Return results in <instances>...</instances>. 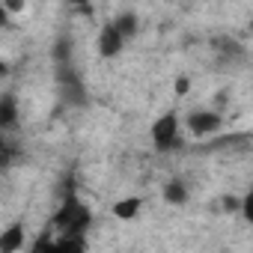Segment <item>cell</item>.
<instances>
[{
  "label": "cell",
  "instance_id": "cell-3",
  "mask_svg": "<svg viewBox=\"0 0 253 253\" xmlns=\"http://www.w3.org/2000/svg\"><path fill=\"white\" fill-rule=\"evenodd\" d=\"M98 54L104 57V60H113V57H119L122 54V48H125V36L116 30V24L113 21H107V24H101V30H98Z\"/></svg>",
  "mask_w": 253,
  "mask_h": 253
},
{
  "label": "cell",
  "instance_id": "cell-9",
  "mask_svg": "<svg viewBox=\"0 0 253 253\" xmlns=\"http://www.w3.org/2000/svg\"><path fill=\"white\" fill-rule=\"evenodd\" d=\"M164 200H167L170 206H182V203L188 200V191H185V185H182L179 179L167 182V185H164Z\"/></svg>",
  "mask_w": 253,
  "mask_h": 253
},
{
  "label": "cell",
  "instance_id": "cell-7",
  "mask_svg": "<svg viewBox=\"0 0 253 253\" xmlns=\"http://www.w3.org/2000/svg\"><path fill=\"white\" fill-rule=\"evenodd\" d=\"M0 125H3L6 131H12L15 125H18V104L12 95H3L0 98Z\"/></svg>",
  "mask_w": 253,
  "mask_h": 253
},
{
  "label": "cell",
  "instance_id": "cell-2",
  "mask_svg": "<svg viewBox=\"0 0 253 253\" xmlns=\"http://www.w3.org/2000/svg\"><path fill=\"white\" fill-rule=\"evenodd\" d=\"M152 143H155V149L158 152H164V149H173L176 143H179V116L176 113H164V116H158L155 122H152Z\"/></svg>",
  "mask_w": 253,
  "mask_h": 253
},
{
  "label": "cell",
  "instance_id": "cell-4",
  "mask_svg": "<svg viewBox=\"0 0 253 253\" xmlns=\"http://www.w3.org/2000/svg\"><path fill=\"white\" fill-rule=\"evenodd\" d=\"M188 131L197 134V137H206V134H214L220 128V113L217 110H194L188 113Z\"/></svg>",
  "mask_w": 253,
  "mask_h": 253
},
{
  "label": "cell",
  "instance_id": "cell-11",
  "mask_svg": "<svg viewBox=\"0 0 253 253\" xmlns=\"http://www.w3.org/2000/svg\"><path fill=\"white\" fill-rule=\"evenodd\" d=\"M30 253H60V250H57V241H51L48 235H39V238L33 241Z\"/></svg>",
  "mask_w": 253,
  "mask_h": 253
},
{
  "label": "cell",
  "instance_id": "cell-5",
  "mask_svg": "<svg viewBox=\"0 0 253 253\" xmlns=\"http://www.w3.org/2000/svg\"><path fill=\"white\" fill-rule=\"evenodd\" d=\"M24 247V223L15 220L3 229V235H0V253H18Z\"/></svg>",
  "mask_w": 253,
  "mask_h": 253
},
{
  "label": "cell",
  "instance_id": "cell-14",
  "mask_svg": "<svg viewBox=\"0 0 253 253\" xmlns=\"http://www.w3.org/2000/svg\"><path fill=\"white\" fill-rule=\"evenodd\" d=\"M223 209L226 211H241V200L238 197H223Z\"/></svg>",
  "mask_w": 253,
  "mask_h": 253
},
{
  "label": "cell",
  "instance_id": "cell-1",
  "mask_svg": "<svg viewBox=\"0 0 253 253\" xmlns=\"http://www.w3.org/2000/svg\"><path fill=\"white\" fill-rule=\"evenodd\" d=\"M89 223H92L89 209H86L75 194H66L63 206H60L57 214H54V226H60L63 235H81V238H84V232H86Z\"/></svg>",
  "mask_w": 253,
  "mask_h": 253
},
{
  "label": "cell",
  "instance_id": "cell-13",
  "mask_svg": "<svg viewBox=\"0 0 253 253\" xmlns=\"http://www.w3.org/2000/svg\"><path fill=\"white\" fill-rule=\"evenodd\" d=\"M191 89V78L188 75H182V78H176V95H185Z\"/></svg>",
  "mask_w": 253,
  "mask_h": 253
},
{
  "label": "cell",
  "instance_id": "cell-12",
  "mask_svg": "<svg viewBox=\"0 0 253 253\" xmlns=\"http://www.w3.org/2000/svg\"><path fill=\"white\" fill-rule=\"evenodd\" d=\"M241 214L253 223V188H250V191L244 194V200H241Z\"/></svg>",
  "mask_w": 253,
  "mask_h": 253
},
{
  "label": "cell",
  "instance_id": "cell-6",
  "mask_svg": "<svg viewBox=\"0 0 253 253\" xmlns=\"http://www.w3.org/2000/svg\"><path fill=\"white\" fill-rule=\"evenodd\" d=\"M140 209H143V200H140V197H125V200L113 203V214H116L119 220H131V217H137Z\"/></svg>",
  "mask_w": 253,
  "mask_h": 253
},
{
  "label": "cell",
  "instance_id": "cell-8",
  "mask_svg": "<svg viewBox=\"0 0 253 253\" xmlns=\"http://www.w3.org/2000/svg\"><path fill=\"white\" fill-rule=\"evenodd\" d=\"M113 24H116V30H119L125 39H131V36L137 33V15H134V12H119V15L113 18Z\"/></svg>",
  "mask_w": 253,
  "mask_h": 253
},
{
  "label": "cell",
  "instance_id": "cell-10",
  "mask_svg": "<svg viewBox=\"0 0 253 253\" xmlns=\"http://www.w3.org/2000/svg\"><path fill=\"white\" fill-rule=\"evenodd\" d=\"M57 250L60 253H86V244L81 235H60L57 238Z\"/></svg>",
  "mask_w": 253,
  "mask_h": 253
}]
</instances>
